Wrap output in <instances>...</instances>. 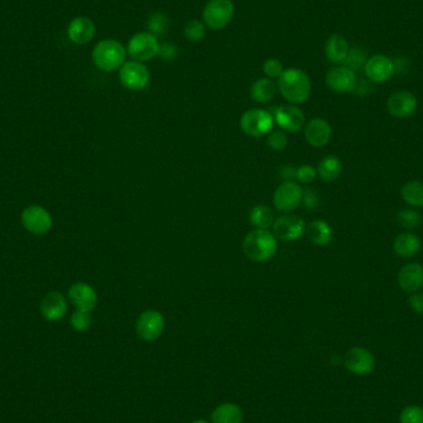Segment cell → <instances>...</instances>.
<instances>
[{"instance_id":"1","label":"cell","mask_w":423,"mask_h":423,"mask_svg":"<svg viewBox=\"0 0 423 423\" xmlns=\"http://www.w3.org/2000/svg\"><path fill=\"white\" fill-rule=\"evenodd\" d=\"M278 88L285 99L292 104H300L311 95V79L305 71L298 68L285 70L278 78Z\"/></svg>"},{"instance_id":"2","label":"cell","mask_w":423,"mask_h":423,"mask_svg":"<svg viewBox=\"0 0 423 423\" xmlns=\"http://www.w3.org/2000/svg\"><path fill=\"white\" fill-rule=\"evenodd\" d=\"M245 256L254 262L270 260L278 251V239L269 229H254L243 241Z\"/></svg>"},{"instance_id":"3","label":"cell","mask_w":423,"mask_h":423,"mask_svg":"<svg viewBox=\"0 0 423 423\" xmlns=\"http://www.w3.org/2000/svg\"><path fill=\"white\" fill-rule=\"evenodd\" d=\"M127 49L117 40H102L92 51V60L95 67L103 72L120 70L125 63Z\"/></svg>"},{"instance_id":"4","label":"cell","mask_w":423,"mask_h":423,"mask_svg":"<svg viewBox=\"0 0 423 423\" xmlns=\"http://www.w3.org/2000/svg\"><path fill=\"white\" fill-rule=\"evenodd\" d=\"M275 125L273 113L265 109H249L240 118V128L243 133L251 138L269 135Z\"/></svg>"},{"instance_id":"5","label":"cell","mask_w":423,"mask_h":423,"mask_svg":"<svg viewBox=\"0 0 423 423\" xmlns=\"http://www.w3.org/2000/svg\"><path fill=\"white\" fill-rule=\"evenodd\" d=\"M234 11L235 8L232 0H209L203 9L202 17L208 28L222 30L232 22Z\"/></svg>"},{"instance_id":"6","label":"cell","mask_w":423,"mask_h":423,"mask_svg":"<svg viewBox=\"0 0 423 423\" xmlns=\"http://www.w3.org/2000/svg\"><path fill=\"white\" fill-rule=\"evenodd\" d=\"M303 189L296 181H285L273 192V206L282 213L295 211L302 203Z\"/></svg>"},{"instance_id":"7","label":"cell","mask_w":423,"mask_h":423,"mask_svg":"<svg viewBox=\"0 0 423 423\" xmlns=\"http://www.w3.org/2000/svg\"><path fill=\"white\" fill-rule=\"evenodd\" d=\"M127 51L134 61L144 63L159 55L160 45L155 35L151 33H138L129 40Z\"/></svg>"},{"instance_id":"8","label":"cell","mask_w":423,"mask_h":423,"mask_svg":"<svg viewBox=\"0 0 423 423\" xmlns=\"http://www.w3.org/2000/svg\"><path fill=\"white\" fill-rule=\"evenodd\" d=\"M22 224L25 230L33 235H44L52 228V216L44 207L33 205L22 212Z\"/></svg>"},{"instance_id":"9","label":"cell","mask_w":423,"mask_h":423,"mask_svg":"<svg viewBox=\"0 0 423 423\" xmlns=\"http://www.w3.org/2000/svg\"><path fill=\"white\" fill-rule=\"evenodd\" d=\"M273 232L276 239L281 241H295L306 233V224L300 216L285 213L284 216L275 219Z\"/></svg>"},{"instance_id":"10","label":"cell","mask_w":423,"mask_h":423,"mask_svg":"<svg viewBox=\"0 0 423 423\" xmlns=\"http://www.w3.org/2000/svg\"><path fill=\"white\" fill-rule=\"evenodd\" d=\"M119 81L127 89L140 90L150 81V72L143 62H125L119 70Z\"/></svg>"},{"instance_id":"11","label":"cell","mask_w":423,"mask_h":423,"mask_svg":"<svg viewBox=\"0 0 423 423\" xmlns=\"http://www.w3.org/2000/svg\"><path fill=\"white\" fill-rule=\"evenodd\" d=\"M165 329V317L156 310H146L136 319V333L146 342L157 340Z\"/></svg>"},{"instance_id":"12","label":"cell","mask_w":423,"mask_h":423,"mask_svg":"<svg viewBox=\"0 0 423 423\" xmlns=\"http://www.w3.org/2000/svg\"><path fill=\"white\" fill-rule=\"evenodd\" d=\"M356 72L351 68L345 66H337L329 70L326 74V84L330 90L338 95L353 93L356 90Z\"/></svg>"},{"instance_id":"13","label":"cell","mask_w":423,"mask_h":423,"mask_svg":"<svg viewBox=\"0 0 423 423\" xmlns=\"http://www.w3.org/2000/svg\"><path fill=\"white\" fill-rule=\"evenodd\" d=\"M273 117L278 127L287 133H298L306 125V117L303 111L291 104L275 108Z\"/></svg>"},{"instance_id":"14","label":"cell","mask_w":423,"mask_h":423,"mask_svg":"<svg viewBox=\"0 0 423 423\" xmlns=\"http://www.w3.org/2000/svg\"><path fill=\"white\" fill-rule=\"evenodd\" d=\"M365 76L374 83H385L395 74L394 61L389 56L374 55L367 58L365 67Z\"/></svg>"},{"instance_id":"15","label":"cell","mask_w":423,"mask_h":423,"mask_svg":"<svg viewBox=\"0 0 423 423\" xmlns=\"http://www.w3.org/2000/svg\"><path fill=\"white\" fill-rule=\"evenodd\" d=\"M68 305L65 296L58 291H51L40 302V312L49 322H58L67 314Z\"/></svg>"},{"instance_id":"16","label":"cell","mask_w":423,"mask_h":423,"mask_svg":"<svg viewBox=\"0 0 423 423\" xmlns=\"http://www.w3.org/2000/svg\"><path fill=\"white\" fill-rule=\"evenodd\" d=\"M386 106L392 117L408 118L417 111L418 102L417 98L410 92L399 90L390 95Z\"/></svg>"},{"instance_id":"17","label":"cell","mask_w":423,"mask_h":423,"mask_svg":"<svg viewBox=\"0 0 423 423\" xmlns=\"http://www.w3.org/2000/svg\"><path fill=\"white\" fill-rule=\"evenodd\" d=\"M68 297L79 311L92 312L98 305V295L90 285L76 282L68 289Z\"/></svg>"},{"instance_id":"18","label":"cell","mask_w":423,"mask_h":423,"mask_svg":"<svg viewBox=\"0 0 423 423\" xmlns=\"http://www.w3.org/2000/svg\"><path fill=\"white\" fill-rule=\"evenodd\" d=\"M345 367L356 375L372 373L375 367V359L370 351L364 348H351L344 358Z\"/></svg>"},{"instance_id":"19","label":"cell","mask_w":423,"mask_h":423,"mask_svg":"<svg viewBox=\"0 0 423 423\" xmlns=\"http://www.w3.org/2000/svg\"><path fill=\"white\" fill-rule=\"evenodd\" d=\"M67 36L73 44L87 45L95 39V22L88 17H74L67 26Z\"/></svg>"},{"instance_id":"20","label":"cell","mask_w":423,"mask_h":423,"mask_svg":"<svg viewBox=\"0 0 423 423\" xmlns=\"http://www.w3.org/2000/svg\"><path fill=\"white\" fill-rule=\"evenodd\" d=\"M305 139L313 147H323L332 139V128L327 120L314 118L305 125Z\"/></svg>"},{"instance_id":"21","label":"cell","mask_w":423,"mask_h":423,"mask_svg":"<svg viewBox=\"0 0 423 423\" xmlns=\"http://www.w3.org/2000/svg\"><path fill=\"white\" fill-rule=\"evenodd\" d=\"M401 289L407 294H415L423 287V266L418 262H408L401 267L397 276Z\"/></svg>"},{"instance_id":"22","label":"cell","mask_w":423,"mask_h":423,"mask_svg":"<svg viewBox=\"0 0 423 423\" xmlns=\"http://www.w3.org/2000/svg\"><path fill=\"white\" fill-rule=\"evenodd\" d=\"M349 49L351 47H349L348 41L345 40L343 35H340V33L330 35L324 45L326 56H327L328 61L332 63H344Z\"/></svg>"},{"instance_id":"23","label":"cell","mask_w":423,"mask_h":423,"mask_svg":"<svg viewBox=\"0 0 423 423\" xmlns=\"http://www.w3.org/2000/svg\"><path fill=\"white\" fill-rule=\"evenodd\" d=\"M306 234L312 244L326 246L333 240V229L328 223L317 219L310 223L306 227Z\"/></svg>"},{"instance_id":"24","label":"cell","mask_w":423,"mask_h":423,"mask_svg":"<svg viewBox=\"0 0 423 423\" xmlns=\"http://www.w3.org/2000/svg\"><path fill=\"white\" fill-rule=\"evenodd\" d=\"M421 249V240L412 233H402L396 237L394 250L401 257H412L417 255Z\"/></svg>"},{"instance_id":"25","label":"cell","mask_w":423,"mask_h":423,"mask_svg":"<svg viewBox=\"0 0 423 423\" xmlns=\"http://www.w3.org/2000/svg\"><path fill=\"white\" fill-rule=\"evenodd\" d=\"M343 170L342 161L337 156L328 155L323 157L318 165L317 173L324 182H333L340 178Z\"/></svg>"},{"instance_id":"26","label":"cell","mask_w":423,"mask_h":423,"mask_svg":"<svg viewBox=\"0 0 423 423\" xmlns=\"http://www.w3.org/2000/svg\"><path fill=\"white\" fill-rule=\"evenodd\" d=\"M212 422L213 423H241L243 422V412L240 407L235 404H222L212 412Z\"/></svg>"},{"instance_id":"27","label":"cell","mask_w":423,"mask_h":423,"mask_svg":"<svg viewBox=\"0 0 423 423\" xmlns=\"http://www.w3.org/2000/svg\"><path fill=\"white\" fill-rule=\"evenodd\" d=\"M276 93V86L270 78H260L251 86V99L256 103L265 104L273 99Z\"/></svg>"},{"instance_id":"28","label":"cell","mask_w":423,"mask_h":423,"mask_svg":"<svg viewBox=\"0 0 423 423\" xmlns=\"http://www.w3.org/2000/svg\"><path fill=\"white\" fill-rule=\"evenodd\" d=\"M401 197L407 205L423 207V184L420 181H410L402 186Z\"/></svg>"},{"instance_id":"29","label":"cell","mask_w":423,"mask_h":423,"mask_svg":"<svg viewBox=\"0 0 423 423\" xmlns=\"http://www.w3.org/2000/svg\"><path fill=\"white\" fill-rule=\"evenodd\" d=\"M273 211L265 205H259L251 209L250 223L255 229H269L273 227Z\"/></svg>"},{"instance_id":"30","label":"cell","mask_w":423,"mask_h":423,"mask_svg":"<svg viewBox=\"0 0 423 423\" xmlns=\"http://www.w3.org/2000/svg\"><path fill=\"white\" fill-rule=\"evenodd\" d=\"M367 52L360 49V47H351L349 49L348 56L345 58L344 66L351 68V71H359L365 67V63L367 61Z\"/></svg>"},{"instance_id":"31","label":"cell","mask_w":423,"mask_h":423,"mask_svg":"<svg viewBox=\"0 0 423 423\" xmlns=\"http://www.w3.org/2000/svg\"><path fill=\"white\" fill-rule=\"evenodd\" d=\"M396 219H397V223L400 224V227L407 229V230L417 228V227H420V224L422 223V218L420 216V213L415 209H402L397 213Z\"/></svg>"},{"instance_id":"32","label":"cell","mask_w":423,"mask_h":423,"mask_svg":"<svg viewBox=\"0 0 423 423\" xmlns=\"http://www.w3.org/2000/svg\"><path fill=\"white\" fill-rule=\"evenodd\" d=\"M184 36L189 41H200L206 36V26L198 20H191L184 26Z\"/></svg>"},{"instance_id":"33","label":"cell","mask_w":423,"mask_h":423,"mask_svg":"<svg viewBox=\"0 0 423 423\" xmlns=\"http://www.w3.org/2000/svg\"><path fill=\"white\" fill-rule=\"evenodd\" d=\"M71 326L74 330L77 332H84L90 327L92 324V316H90V312L79 311L76 310V312H73L72 316H71Z\"/></svg>"},{"instance_id":"34","label":"cell","mask_w":423,"mask_h":423,"mask_svg":"<svg viewBox=\"0 0 423 423\" xmlns=\"http://www.w3.org/2000/svg\"><path fill=\"white\" fill-rule=\"evenodd\" d=\"M267 146L273 151H281L286 149L289 144V138L284 130H275L267 135Z\"/></svg>"},{"instance_id":"35","label":"cell","mask_w":423,"mask_h":423,"mask_svg":"<svg viewBox=\"0 0 423 423\" xmlns=\"http://www.w3.org/2000/svg\"><path fill=\"white\" fill-rule=\"evenodd\" d=\"M317 170L311 165H302L298 168H296V181H298L301 184H312L317 177Z\"/></svg>"},{"instance_id":"36","label":"cell","mask_w":423,"mask_h":423,"mask_svg":"<svg viewBox=\"0 0 423 423\" xmlns=\"http://www.w3.org/2000/svg\"><path fill=\"white\" fill-rule=\"evenodd\" d=\"M401 423H423V408L408 406L401 413Z\"/></svg>"},{"instance_id":"37","label":"cell","mask_w":423,"mask_h":423,"mask_svg":"<svg viewBox=\"0 0 423 423\" xmlns=\"http://www.w3.org/2000/svg\"><path fill=\"white\" fill-rule=\"evenodd\" d=\"M262 71L267 78H278L284 72V66L278 58H269L262 65Z\"/></svg>"},{"instance_id":"38","label":"cell","mask_w":423,"mask_h":423,"mask_svg":"<svg viewBox=\"0 0 423 423\" xmlns=\"http://www.w3.org/2000/svg\"><path fill=\"white\" fill-rule=\"evenodd\" d=\"M167 28V19L162 14H154L149 20V29L152 35H160Z\"/></svg>"},{"instance_id":"39","label":"cell","mask_w":423,"mask_h":423,"mask_svg":"<svg viewBox=\"0 0 423 423\" xmlns=\"http://www.w3.org/2000/svg\"><path fill=\"white\" fill-rule=\"evenodd\" d=\"M302 203H303V206L308 208V209H314V208L318 206V203H319V198H318L316 191H313V189H306V191H303Z\"/></svg>"},{"instance_id":"40","label":"cell","mask_w":423,"mask_h":423,"mask_svg":"<svg viewBox=\"0 0 423 423\" xmlns=\"http://www.w3.org/2000/svg\"><path fill=\"white\" fill-rule=\"evenodd\" d=\"M394 61V70L395 73L397 74H406L410 71V61L407 60L406 57H397Z\"/></svg>"},{"instance_id":"41","label":"cell","mask_w":423,"mask_h":423,"mask_svg":"<svg viewBox=\"0 0 423 423\" xmlns=\"http://www.w3.org/2000/svg\"><path fill=\"white\" fill-rule=\"evenodd\" d=\"M410 307H411L413 311L420 314H423V294H413L408 300Z\"/></svg>"},{"instance_id":"42","label":"cell","mask_w":423,"mask_h":423,"mask_svg":"<svg viewBox=\"0 0 423 423\" xmlns=\"http://www.w3.org/2000/svg\"><path fill=\"white\" fill-rule=\"evenodd\" d=\"M192 423H208V422H207V421H205V420H197V421H195V422H192Z\"/></svg>"}]
</instances>
